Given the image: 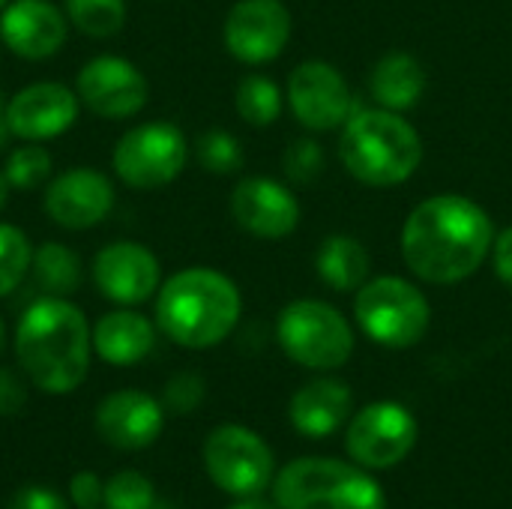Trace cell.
<instances>
[{
    "label": "cell",
    "mask_w": 512,
    "mask_h": 509,
    "mask_svg": "<svg viewBox=\"0 0 512 509\" xmlns=\"http://www.w3.org/2000/svg\"><path fill=\"white\" fill-rule=\"evenodd\" d=\"M492 243L489 213L465 195H435L417 204L402 228L405 264L432 285H456L474 276Z\"/></svg>",
    "instance_id": "1"
},
{
    "label": "cell",
    "mask_w": 512,
    "mask_h": 509,
    "mask_svg": "<svg viewBox=\"0 0 512 509\" xmlns=\"http://www.w3.org/2000/svg\"><path fill=\"white\" fill-rule=\"evenodd\" d=\"M93 330L69 297H42L18 318L15 357L27 381L51 396L78 390L90 372Z\"/></svg>",
    "instance_id": "2"
},
{
    "label": "cell",
    "mask_w": 512,
    "mask_h": 509,
    "mask_svg": "<svg viewBox=\"0 0 512 509\" xmlns=\"http://www.w3.org/2000/svg\"><path fill=\"white\" fill-rule=\"evenodd\" d=\"M243 312L237 285L210 267H186L156 291V327L180 348L204 351L231 336Z\"/></svg>",
    "instance_id": "3"
},
{
    "label": "cell",
    "mask_w": 512,
    "mask_h": 509,
    "mask_svg": "<svg viewBox=\"0 0 512 509\" xmlns=\"http://www.w3.org/2000/svg\"><path fill=\"white\" fill-rule=\"evenodd\" d=\"M339 156L360 183L399 186L420 168L423 141L399 111L372 108L345 120Z\"/></svg>",
    "instance_id": "4"
},
{
    "label": "cell",
    "mask_w": 512,
    "mask_h": 509,
    "mask_svg": "<svg viewBox=\"0 0 512 509\" xmlns=\"http://www.w3.org/2000/svg\"><path fill=\"white\" fill-rule=\"evenodd\" d=\"M279 509H387L381 486L339 459H297L273 480Z\"/></svg>",
    "instance_id": "5"
},
{
    "label": "cell",
    "mask_w": 512,
    "mask_h": 509,
    "mask_svg": "<svg viewBox=\"0 0 512 509\" xmlns=\"http://www.w3.org/2000/svg\"><path fill=\"white\" fill-rule=\"evenodd\" d=\"M363 333L384 348L417 345L432 321L429 300L417 285L399 276H378L366 282L354 303Z\"/></svg>",
    "instance_id": "6"
},
{
    "label": "cell",
    "mask_w": 512,
    "mask_h": 509,
    "mask_svg": "<svg viewBox=\"0 0 512 509\" xmlns=\"http://www.w3.org/2000/svg\"><path fill=\"white\" fill-rule=\"evenodd\" d=\"M282 351L306 369H339L354 351V330L339 309L321 300H297L276 321Z\"/></svg>",
    "instance_id": "7"
},
{
    "label": "cell",
    "mask_w": 512,
    "mask_h": 509,
    "mask_svg": "<svg viewBox=\"0 0 512 509\" xmlns=\"http://www.w3.org/2000/svg\"><path fill=\"white\" fill-rule=\"evenodd\" d=\"M189 159L186 135L165 120L132 126L111 153L114 174L132 189H162L180 177Z\"/></svg>",
    "instance_id": "8"
},
{
    "label": "cell",
    "mask_w": 512,
    "mask_h": 509,
    "mask_svg": "<svg viewBox=\"0 0 512 509\" xmlns=\"http://www.w3.org/2000/svg\"><path fill=\"white\" fill-rule=\"evenodd\" d=\"M204 468L207 477L231 498L261 495L273 483V453L252 429L219 426L204 441Z\"/></svg>",
    "instance_id": "9"
},
{
    "label": "cell",
    "mask_w": 512,
    "mask_h": 509,
    "mask_svg": "<svg viewBox=\"0 0 512 509\" xmlns=\"http://www.w3.org/2000/svg\"><path fill=\"white\" fill-rule=\"evenodd\" d=\"M417 444V420L399 402H375L363 408L348 432L345 447L360 468L387 471L399 465Z\"/></svg>",
    "instance_id": "10"
},
{
    "label": "cell",
    "mask_w": 512,
    "mask_h": 509,
    "mask_svg": "<svg viewBox=\"0 0 512 509\" xmlns=\"http://www.w3.org/2000/svg\"><path fill=\"white\" fill-rule=\"evenodd\" d=\"M81 105L102 120H129L147 105V78L126 57L99 54L87 60L75 78Z\"/></svg>",
    "instance_id": "11"
},
{
    "label": "cell",
    "mask_w": 512,
    "mask_h": 509,
    "mask_svg": "<svg viewBox=\"0 0 512 509\" xmlns=\"http://www.w3.org/2000/svg\"><path fill=\"white\" fill-rule=\"evenodd\" d=\"M93 282L105 300L117 306H138L159 291L162 267L147 246L135 240H117L96 252Z\"/></svg>",
    "instance_id": "12"
},
{
    "label": "cell",
    "mask_w": 512,
    "mask_h": 509,
    "mask_svg": "<svg viewBox=\"0 0 512 509\" xmlns=\"http://www.w3.org/2000/svg\"><path fill=\"white\" fill-rule=\"evenodd\" d=\"M288 105L306 129L330 132L351 117V90L336 66L309 60L288 78Z\"/></svg>",
    "instance_id": "13"
},
{
    "label": "cell",
    "mask_w": 512,
    "mask_h": 509,
    "mask_svg": "<svg viewBox=\"0 0 512 509\" xmlns=\"http://www.w3.org/2000/svg\"><path fill=\"white\" fill-rule=\"evenodd\" d=\"M81 99L60 81H36L21 87L3 108L9 132L21 141H48L78 120Z\"/></svg>",
    "instance_id": "14"
},
{
    "label": "cell",
    "mask_w": 512,
    "mask_h": 509,
    "mask_svg": "<svg viewBox=\"0 0 512 509\" xmlns=\"http://www.w3.org/2000/svg\"><path fill=\"white\" fill-rule=\"evenodd\" d=\"M114 183L96 168H69L57 174L45 189V213L54 225L69 231H87L108 219L114 210Z\"/></svg>",
    "instance_id": "15"
},
{
    "label": "cell",
    "mask_w": 512,
    "mask_h": 509,
    "mask_svg": "<svg viewBox=\"0 0 512 509\" xmlns=\"http://www.w3.org/2000/svg\"><path fill=\"white\" fill-rule=\"evenodd\" d=\"M291 39V12L279 0H240L225 18V45L243 63L276 60Z\"/></svg>",
    "instance_id": "16"
},
{
    "label": "cell",
    "mask_w": 512,
    "mask_h": 509,
    "mask_svg": "<svg viewBox=\"0 0 512 509\" xmlns=\"http://www.w3.org/2000/svg\"><path fill=\"white\" fill-rule=\"evenodd\" d=\"M99 438L123 453L150 447L165 426V408L144 390H114L96 408Z\"/></svg>",
    "instance_id": "17"
},
{
    "label": "cell",
    "mask_w": 512,
    "mask_h": 509,
    "mask_svg": "<svg viewBox=\"0 0 512 509\" xmlns=\"http://www.w3.org/2000/svg\"><path fill=\"white\" fill-rule=\"evenodd\" d=\"M66 36L69 18L51 0H9L0 12V39L24 60L54 57Z\"/></svg>",
    "instance_id": "18"
},
{
    "label": "cell",
    "mask_w": 512,
    "mask_h": 509,
    "mask_svg": "<svg viewBox=\"0 0 512 509\" xmlns=\"http://www.w3.org/2000/svg\"><path fill=\"white\" fill-rule=\"evenodd\" d=\"M231 216L261 240L288 237L300 222V204L288 186L270 177H246L231 192Z\"/></svg>",
    "instance_id": "19"
},
{
    "label": "cell",
    "mask_w": 512,
    "mask_h": 509,
    "mask_svg": "<svg viewBox=\"0 0 512 509\" xmlns=\"http://www.w3.org/2000/svg\"><path fill=\"white\" fill-rule=\"evenodd\" d=\"M348 414H351V390L333 378L309 381L291 396L288 405L291 426L306 438L333 435L348 420Z\"/></svg>",
    "instance_id": "20"
},
{
    "label": "cell",
    "mask_w": 512,
    "mask_h": 509,
    "mask_svg": "<svg viewBox=\"0 0 512 509\" xmlns=\"http://www.w3.org/2000/svg\"><path fill=\"white\" fill-rule=\"evenodd\" d=\"M156 345V327L135 309L105 312L93 327V351L108 366H135Z\"/></svg>",
    "instance_id": "21"
},
{
    "label": "cell",
    "mask_w": 512,
    "mask_h": 509,
    "mask_svg": "<svg viewBox=\"0 0 512 509\" xmlns=\"http://www.w3.org/2000/svg\"><path fill=\"white\" fill-rule=\"evenodd\" d=\"M369 87H372V96L378 99L381 108L408 111L420 102V96L426 90V72L411 54L390 51L387 57H381L375 63Z\"/></svg>",
    "instance_id": "22"
},
{
    "label": "cell",
    "mask_w": 512,
    "mask_h": 509,
    "mask_svg": "<svg viewBox=\"0 0 512 509\" xmlns=\"http://www.w3.org/2000/svg\"><path fill=\"white\" fill-rule=\"evenodd\" d=\"M315 267H318V276L333 291H360L369 279L372 258L357 237L333 234L321 243L315 255Z\"/></svg>",
    "instance_id": "23"
},
{
    "label": "cell",
    "mask_w": 512,
    "mask_h": 509,
    "mask_svg": "<svg viewBox=\"0 0 512 509\" xmlns=\"http://www.w3.org/2000/svg\"><path fill=\"white\" fill-rule=\"evenodd\" d=\"M30 273L45 297H69L81 285V258L63 243H42L33 249Z\"/></svg>",
    "instance_id": "24"
},
{
    "label": "cell",
    "mask_w": 512,
    "mask_h": 509,
    "mask_svg": "<svg viewBox=\"0 0 512 509\" xmlns=\"http://www.w3.org/2000/svg\"><path fill=\"white\" fill-rule=\"evenodd\" d=\"M69 24L93 39L117 36L126 24V0H63Z\"/></svg>",
    "instance_id": "25"
},
{
    "label": "cell",
    "mask_w": 512,
    "mask_h": 509,
    "mask_svg": "<svg viewBox=\"0 0 512 509\" xmlns=\"http://www.w3.org/2000/svg\"><path fill=\"white\" fill-rule=\"evenodd\" d=\"M237 114L252 126H270L282 114V90L264 75H246L237 84Z\"/></svg>",
    "instance_id": "26"
},
{
    "label": "cell",
    "mask_w": 512,
    "mask_h": 509,
    "mask_svg": "<svg viewBox=\"0 0 512 509\" xmlns=\"http://www.w3.org/2000/svg\"><path fill=\"white\" fill-rule=\"evenodd\" d=\"M33 249L21 228L0 222V297L12 294L30 273Z\"/></svg>",
    "instance_id": "27"
},
{
    "label": "cell",
    "mask_w": 512,
    "mask_h": 509,
    "mask_svg": "<svg viewBox=\"0 0 512 509\" xmlns=\"http://www.w3.org/2000/svg\"><path fill=\"white\" fill-rule=\"evenodd\" d=\"M3 177L12 189H39L51 177V153L39 147V141H27L24 147H15L9 153Z\"/></svg>",
    "instance_id": "28"
},
{
    "label": "cell",
    "mask_w": 512,
    "mask_h": 509,
    "mask_svg": "<svg viewBox=\"0 0 512 509\" xmlns=\"http://www.w3.org/2000/svg\"><path fill=\"white\" fill-rule=\"evenodd\" d=\"M156 504L153 483L138 471H117L105 480L102 507L105 509H150Z\"/></svg>",
    "instance_id": "29"
},
{
    "label": "cell",
    "mask_w": 512,
    "mask_h": 509,
    "mask_svg": "<svg viewBox=\"0 0 512 509\" xmlns=\"http://www.w3.org/2000/svg\"><path fill=\"white\" fill-rule=\"evenodd\" d=\"M198 162L210 171V174H234L243 165V147L231 132L222 129H210L198 138L195 144Z\"/></svg>",
    "instance_id": "30"
},
{
    "label": "cell",
    "mask_w": 512,
    "mask_h": 509,
    "mask_svg": "<svg viewBox=\"0 0 512 509\" xmlns=\"http://www.w3.org/2000/svg\"><path fill=\"white\" fill-rule=\"evenodd\" d=\"M204 402V378L195 372H177L162 390V408L174 414H189Z\"/></svg>",
    "instance_id": "31"
},
{
    "label": "cell",
    "mask_w": 512,
    "mask_h": 509,
    "mask_svg": "<svg viewBox=\"0 0 512 509\" xmlns=\"http://www.w3.org/2000/svg\"><path fill=\"white\" fill-rule=\"evenodd\" d=\"M324 168V153L315 141L303 138V141H294L285 153V171L291 180L297 183H312Z\"/></svg>",
    "instance_id": "32"
},
{
    "label": "cell",
    "mask_w": 512,
    "mask_h": 509,
    "mask_svg": "<svg viewBox=\"0 0 512 509\" xmlns=\"http://www.w3.org/2000/svg\"><path fill=\"white\" fill-rule=\"evenodd\" d=\"M9 509H69V501L51 486H24L12 495Z\"/></svg>",
    "instance_id": "33"
},
{
    "label": "cell",
    "mask_w": 512,
    "mask_h": 509,
    "mask_svg": "<svg viewBox=\"0 0 512 509\" xmlns=\"http://www.w3.org/2000/svg\"><path fill=\"white\" fill-rule=\"evenodd\" d=\"M105 483L93 471H81L69 480V501L78 509H96L102 504Z\"/></svg>",
    "instance_id": "34"
},
{
    "label": "cell",
    "mask_w": 512,
    "mask_h": 509,
    "mask_svg": "<svg viewBox=\"0 0 512 509\" xmlns=\"http://www.w3.org/2000/svg\"><path fill=\"white\" fill-rule=\"evenodd\" d=\"M27 402V390L12 369H0V414H18Z\"/></svg>",
    "instance_id": "35"
},
{
    "label": "cell",
    "mask_w": 512,
    "mask_h": 509,
    "mask_svg": "<svg viewBox=\"0 0 512 509\" xmlns=\"http://www.w3.org/2000/svg\"><path fill=\"white\" fill-rule=\"evenodd\" d=\"M492 261H495V273L504 285L512 288V228L501 231L492 243Z\"/></svg>",
    "instance_id": "36"
},
{
    "label": "cell",
    "mask_w": 512,
    "mask_h": 509,
    "mask_svg": "<svg viewBox=\"0 0 512 509\" xmlns=\"http://www.w3.org/2000/svg\"><path fill=\"white\" fill-rule=\"evenodd\" d=\"M228 509H279V507H273L270 501H264V498L252 495V498H237V504Z\"/></svg>",
    "instance_id": "37"
},
{
    "label": "cell",
    "mask_w": 512,
    "mask_h": 509,
    "mask_svg": "<svg viewBox=\"0 0 512 509\" xmlns=\"http://www.w3.org/2000/svg\"><path fill=\"white\" fill-rule=\"evenodd\" d=\"M9 183H6V177H3V171H0V210L6 207V201H9Z\"/></svg>",
    "instance_id": "38"
},
{
    "label": "cell",
    "mask_w": 512,
    "mask_h": 509,
    "mask_svg": "<svg viewBox=\"0 0 512 509\" xmlns=\"http://www.w3.org/2000/svg\"><path fill=\"white\" fill-rule=\"evenodd\" d=\"M9 138H12V132H9V126H6V120L0 117V150L9 144Z\"/></svg>",
    "instance_id": "39"
},
{
    "label": "cell",
    "mask_w": 512,
    "mask_h": 509,
    "mask_svg": "<svg viewBox=\"0 0 512 509\" xmlns=\"http://www.w3.org/2000/svg\"><path fill=\"white\" fill-rule=\"evenodd\" d=\"M3 345H6V327H3V318H0V351H3Z\"/></svg>",
    "instance_id": "40"
},
{
    "label": "cell",
    "mask_w": 512,
    "mask_h": 509,
    "mask_svg": "<svg viewBox=\"0 0 512 509\" xmlns=\"http://www.w3.org/2000/svg\"><path fill=\"white\" fill-rule=\"evenodd\" d=\"M150 509H177V507H174V504H159V501H156Z\"/></svg>",
    "instance_id": "41"
},
{
    "label": "cell",
    "mask_w": 512,
    "mask_h": 509,
    "mask_svg": "<svg viewBox=\"0 0 512 509\" xmlns=\"http://www.w3.org/2000/svg\"><path fill=\"white\" fill-rule=\"evenodd\" d=\"M0 117H3V93H0Z\"/></svg>",
    "instance_id": "42"
},
{
    "label": "cell",
    "mask_w": 512,
    "mask_h": 509,
    "mask_svg": "<svg viewBox=\"0 0 512 509\" xmlns=\"http://www.w3.org/2000/svg\"><path fill=\"white\" fill-rule=\"evenodd\" d=\"M6 3H9V0H0V12H3V6H6Z\"/></svg>",
    "instance_id": "43"
},
{
    "label": "cell",
    "mask_w": 512,
    "mask_h": 509,
    "mask_svg": "<svg viewBox=\"0 0 512 509\" xmlns=\"http://www.w3.org/2000/svg\"><path fill=\"white\" fill-rule=\"evenodd\" d=\"M96 509H99V507H96Z\"/></svg>",
    "instance_id": "44"
}]
</instances>
